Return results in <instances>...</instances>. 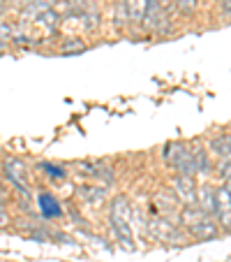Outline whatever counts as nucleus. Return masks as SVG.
I'll use <instances>...</instances> for the list:
<instances>
[{"label":"nucleus","mask_w":231,"mask_h":262,"mask_svg":"<svg viewBox=\"0 0 231 262\" xmlns=\"http://www.w3.org/2000/svg\"><path fill=\"white\" fill-rule=\"evenodd\" d=\"M109 221H111V228L116 232V239L123 244L127 251H134L132 246V228H130V221H132V207L127 204L125 198H116L111 202V211H109Z\"/></svg>","instance_id":"1"},{"label":"nucleus","mask_w":231,"mask_h":262,"mask_svg":"<svg viewBox=\"0 0 231 262\" xmlns=\"http://www.w3.org/2000/svg\"><path fill=\"white\" fill-rule=\"evenodd\" d=\"M224 188L229 190V195H231V179H226V183H224Z\"/></svg>","instance_id":"20"},{"label":"nucleus","mask_w":231,"mask_h":262,"mask_svg":"<svg viewBox=\"0 0 231 262\" xmlns=\"http://www.w3.org/2000/svg\"><path fill=\"white\" fill-rule=\"evenodd\" d=\"M146 230L152 234V239H160V242H176L181 237V230L176 228V223L167 221V218H148L146 221Z\"/></svg>","instance_id":"5"},{"label":"nucleus","mask_w":231,"mask_h":262,"mask_svg":"<svg viewBox=\"0 0 231 262\" xmlns=\"http://www.w3.org/2000/svg\"><path fill=\"white\" fill-rule=\"evenodd\" d=\"M146 5H148V0H125L123 7H125V12H127V21H134V24L143 21Z\"/></svg>","instance_id":"11"},{"label":"nucleus","mask_w":231,"mask_h":262,"mask_svg":"<svg viewBox=\"0 0 231 262\" xmlns=\"http://www.w3.org/2000/svg\"><path fill=\"white\" fill-rule=\"evenodd\" d=\"M35 0H16V5H33Z\"/></svg>","instance_id":"19"},{"label":"nucleus","mask_w":231,"mask_h":262,"mask_svg":"<svg viewBox=\"0 0 231 262\" xmlns=\"http://www.w3.org/2000/svg\"><path fill=\"white\" fill-rule=\"evenodd\" d=\"M5 177L7 181L14 186L19 193L30 195V183H28V167L21 163L19 158H5Z\"/></svg>","instance_id":"3"},{"label":"nucleus","mask_w":231,"mask_h":262,"mask_svg":"<svg viewBox=\"0 0 231 262\" xmlns=\"http://www.w3.org/2000/svg\"><path fill=\"white\" fill-rule=\"evenodd\" d=\"M194 163H197V174H208V172H211L208 151H194Z\"/></svg>","instance_id":"14"},{"label":"nucleus","mask_w":231,"mask_h":262,"mask_svg":"<svg viewBox=\"0 0 231 262\" xmlns=\"http://www.w3.org/2000/svg\"><path fill=\"white\" fill-rule=\"evenodd\" d=\"M86 49H88V47H86L84 40H79V37H69V40H65L63 47H60V51H63L65 56L67 54H84Z\"/></svg>","instance_id":"13"},{"label":"nucleus","mask_w":231,"mask_h":262,"mask_svg":"<svg viewBox=\"0 0 231 262\" xmlns=\"http://www.w3.org/2000/svg\"><path fill=\"white\" fill-rule=\"evenodd\" d=\"M215 218L217 225L231 234V195L224 186L215 188Z\"/></svg>","instance_id":"6"},{"label":"nucleus","mask_w":231,"mask_h":262,"mask_svg":"<svg viewBox=\"0 0 231 262\" xmlns=\"http://www.w3.org/2000/svg\"><path fill=\"white\" fill-rule=\"evenodd\" d=\"M173 5H176L178 12H183V14H192V12L197 10V0H171Z\"/></svg>","instance_id":"15"},{"label":"nucleus","mask_w":231,"mask_h":262,"mask_svg":"<svg viewBox=\"0 0 231 262\" xmlns=\"http://www.w3.org/2000/svg\"><path fill=\"white\" fill-rule=\"evenodd\" d=\"M155 207H158V216L167 218V221L176 223L181 207H178V200L173 198V193H158L155 195Z\"/></svg>","instance_id":"7"},{"label":"nucleus","mask_w":231,"mask_h":262,"mask_svg":"<svg viewBox=\"0 0 231 262\" xmlns=\"http://www.w3.org/2000/svg\"><path fill=\"white\" fill-rule=\"evenodd\" d=\"M0 225H7V211L3 207V200H0Z\"/></svg>","instance_id":"18"},{"label":"nucleus","mask_w":231,"mask_h":262,"mask_svg":"<svg viewBox=\"0 0 231 262\" xmlns=\"http://www.w3.org/2000/svg\"><path fill=\"white\" fill-rule=\"evenodd\" d=\"M217 174H220L222 179H231V158H226V160H220V165H217Z\"/></svg>","instance_id":"17"},{"label":"nucleus","mask_w":231,"mask_h":262,"mask_svg":"<svg viewBox=\"0 0 231 262\" xmlns=\"http://www.w3.org/2000/svg\"><path fill=\"white\" fill-rule=\"evenodd\" d=\"M40 167H42V172L49 174V177H54V179H65V177H67V172H65V169L56 167V165H51V163H40Z\"/></svg>","instance_id":"16"},{"label":"nucleus","mask_w":231,"mask_h":262,"mask_svg":"<svg viewBox=\"0 0 231 262\" xmlns=\"http://www.w3.org/2000/svg\"><path fill=\"white\" fill-rule=\"evenodd\" d=\"M171 193L178 200V204L192 207V204L197 202V181H194V177H181L178 174L171 181Z\"/></svg>","instance_id":"4"},{"label":"nucleus","mask_w":231,"mask_h":262,"mask_svg":"<svg viewBox=\"0 0 231 262\" xmlns=\"http://www.w3.org/2000/svg\"><path fill=\"white\" fill-rule=\"evenodd\" d=\"M162 158L169 163V167L176 169L181 177H197V163H194V151L183 142H169L162 151Z\"/></svg>","instance_id":"2"},{"label":"nucleus","mask_w":231,"mask_h":262,"mask_svg":"<svg viewBox=\"0 0 231 262\" xmlns=\"http://www.w3.org/2000/svg\"><path fill=\"white\" fill-rule=\"evenodd\" d=\"M79 195L86 200L88 204H93V207H99V204L104 202V190L102 188H93V186H86V188H79Z\"/></svg>","instance_id":"12"},{"label":"nucleus","mask_w":231,"mask_h":262,"mask_svg":"<svg viewBox=\"0 0 231 262\" xmlns=\"http://www.w3.org/2000/svg\"><path fill=\"white\" fill-rule=\"evenodd\" d=\"M197 204L206 216H215V188L211 183H203V186H197Z\"/></svg>","instance_id":"8"},{"label":"nucleus","mask_w":231,"mask_h":262,"mask_svg":"<svg viewBox=\"0 0 231 262\" xmlns=\"http://www.w3.org/2000/svg\"><path fill=\"white\" fill-rule=\"evenodd\" d=\"M37 202H40L42 216H44L46 221H51V218H63V207H60V202L51 193H40L37 195Z\"/></svg>","instance_id":"9"},{"label":"nucleus","mask_w":231,"mask_h":262,"mask_svg":"<svg viewBox=\"0 0 231 262\" xmlns=\"http://www.w3.org/2000/svg\"><path fill=\"white\" fill-rule=\"evenodd\" d=\"M208 151L215 156H220L222 160L231 158V133H220L215 135V137L211 139V144H208Z\"/></svg>","instance_id":"10"}]
</instances>
